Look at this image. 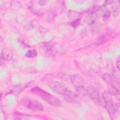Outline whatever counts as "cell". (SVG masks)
<instances>
[{"instance_id": "6da1fadb", "label": "cell", "mask_w": 120, "mask_h": 120, "mask_svg": "<svg viewBox=\"0 0 120 120\" xmlns=\"http://www.w3.org/2000/svg\"><path fill=\"white\" fill-rule=\"evenodd\" d=\"M30 92L35 95L39 97L48 104L52 106H59L60 105V101L56 97L44 90L38 86L32 88Z\"/></svg>"}, {"instance_id": "7a4b0ae2", "label": "cell", "mask_w": 120, "mask_h": 120, "mask_svg": "<svg viewBox=\"0 0 120 120\" xmlns=\"http://www.w3.org/2000/svg\"><path fill=\"white\" fill-rule=\"evenodd\" d=\"M112 96V95L109 91H104L102 95L104 107L108 112L111 118L113 119L116 111Z\"/></svg>"}, {"instance_id": "3957f363", "label": "cell", "mask_w": 120, "mask_h": 120, "mask_svg": "<svg viewBox=\"0 0 120 120\" xmlns=\"http://www.w3.org/2000/svg\"><path fill=\"white\" fill-rule=\"evenodd\" d=\"M20 104L24 107L33 111L43 110V106L38 101L30 98H24L20 101Z\"/></svg>"}, {"instance_id": "277c9868", "label": "cell", "mask_w": 120, "mask_h": 120, "mask_svg": "<svg viewBox=\"0 0 120 120\" xmlns=\"http://www.w3.org/2000/svg\"><path fill=\"white\" fill-rule=\"evenodd\" d=\"M49 86L54 92L62 96L69 90L65 84L56 80L51 81L49 82Z\"/></svg>"}, {"instance_id": "5b68a950", "label": "cell", "mask_w": 120, "mask_h": 120, "mask_svg": "<svg viewBox=\"0 0 120 120\" xmlns=\"http://www.w3.org/2000/svg\"><path fill=\"white\" fill-rule=\"evenodd\" d=\"M87 94L95 103L103 105V102L100 97L99 93L97 89L92 85H89L86 88Z\"/></svg>"}, {"instance_id": "8992f818", "label": "cell", "mask_w": 120, "mask_h": 120, "mask_svg": "<svg viewBox=\"0 0 120 120\" xmlns=\"http://www.w3.org/2000/svg\"><path fill=\"white\" fill-rule=\"evenodd\" d=\"M63 96L65 100L71 103H78L80 100L79 95L69 90Z\"/></svg>"}, {"instance_id": "52a82bcc", "label": "cell", "mask_w": 120, "mask_h": 120, "mask_svg": "<svg viewBox=\"0 0 120 120\" xmlns=\"http://www.w3.org/2000/svg\"><path fill=\"white\" fill-rule=\"evenodd\" d=\"M69 79L71 83L75 88L84 85V80L80 75L77 74H72L70 75Z\"/></svg>"}, {"instance_id": "ba28073f", "label": "cell", "mask_w": 120, "mask_h": 120, "mask_svg": "<svg viewBox=\"0 0 120 120\" xmlns=\"http://www.w3.org/2000/svg\"><path fill=\"white\" fill-rule=\"evenodd\" d=\"M13 58V53L12 51L8 47L3 48L0 53L1 60H10Z\"/></svg>"}, {"instance_id": "9c48e42d", "label": "cell", "mask_w": 120, "mask_h": 120, "mask_svg": "<svg viewBox=\"0 0 120 120\" xmlns=\"http://www.w3.org/2000/svg\"><path fill=\"white\" fill-rule=\"evenodd\" d=\"M98 18V15L96 13L92 14H89L88 15H87L84 20V21L85 23H86L88 25H91L93 24L94 23H95V22L97 20Z\"/></svg>"}, {"instance_id": "30bf717a", "label": "cell", "mask_w": 120, "mask_h": 120, "mask_svg": "<svg viewBox=\"0 0 120 120\" xmlns=\"http://www.w3.org/2000/svg\"><path fill=\"white\" fill-rule=\"evenodd\" d=\"M101 27V24L100 23H94L93 24L91 25L90 28V30L92 33L96 34L100 31Z\"/></svg>"}, {"instance_id": "8fae6325", "label": "cell", "mask_w": 120, "mask_h": 120, "mask_svg": "<svg viewBox=\"0 0 120 120\" xmlns=\"http://www.w3.org/2000/svg\"><path fill=\"white\" fill-rule=\"evenodd\" d=\"M67 17L70 20H75L79 18V16L80 15V14L79 12L75 11H69L68 13Z\"/></svg>"}, {"instance_id": "7c38bea8", "label": "cell", "mask_w": 120, "mask_h": 120, "mask_svg": "<svg viewBox=\"0 0 120 120\" xmlns=\"http://www.w3.org/2000/svg\"><path fill=\"white\" fill-rule=\"evenodd\" d=\"M111 15V12L107 8H105L102 12V17L104 21H106Z\"/></svg>"}, {"instance_id": "4fadbf2b", "label": "cell", "mask_w": 120, "mask_h": 120, "mask_svg": "<svg viewBox=\"0 0 120 120\" xmlns=\"http://www.w3.org/2000/svg\"><path fill=\"white\" fill-rule=\"evenodd\" d=\"M37 55V52L35 49L28 50L25 53V56L28 58H33Z\"/></svg>"}, {"instance_id": "5bb4252c", "label": "cell", "mask_w": 120, "mask_h": 120, "mask_svg": "<svg viewBox=\"0 0 120 120\" xmlns=\"http://www.w3.org/2000/svg\"><path fill=\"white\" fill-rule=\"evenodd\" d=\"M101 8V6L99 5H95L90 8L88 11L87 13L88 14H92L96 13L97 11H99Z\"/></svg>"}, {"instance_id": "9a60e30c", "label": "cell", "mask_w": 120, "mask_h": 120, "mask_svg": "<svg viewBox=\"0 0 120 120\" xmlns=\"http://www.w3.org/2000/svg\"><path fill=\"white\" fill-rule=\"evenodd\" d=\"M103 79L107 83L111 85L112 81V75L109 73H105L103 75Z\"/></svg>"}, {"instance_id": "2e32d148", "label": "cell", "mask_w": 120, "mask_h": 120, "mask_svg": "<svg viewBox=\"0 0 120 120\" xmlns=\"http://www.w3.org/2000/svg\"><path fill=\"white\" fill-rule=\"evenodd\" d=\"M77 93L78 95H85L87 93L86 89H85L83 86H81L75 88Z\"/></svg>"}, {"instance_id": "e0dca14e", "label": "cell", "mask_w": 120, "mask_h": 120, "mask_svg": "<svg viewBox=\"0 0 120 120\" xmlns=\"http://www.w3.org/2000/svg\"><path fill=\"white\" fill-rule=\"evenodd\" d=\"M21 91L22 88L19 86H16L11 90V93L15 96H17L20 93Z\"/></svg>"}, {"instance_id": "ac0fdd59", "label": "cell", "mask_w": 120, "mask_h": 120, "mask_svg": "<svg viewBox=\"0 0 120 120\" xmlns=\"http://www.w3.org/2000/svg\"><path fill=\"white\" fill-rule=\"evenodd\" d=\"M53 46V45L50 43H49V42L44 43V46L45 48V51L47 52L50 53V52H51Z\"/></svg>"}, {"instance_id": "d6986e66", "label": "cell", "mask_w": 120, "mask_h": 120, "mask_svg": "<svg viewBox=\"0 0 120 120\" xmlns=\"http://www.w3.org/2000/svg\"><path fill=\"white\" fill-rule=\"evenodd\" d=\"M11 6L13 8L15 9H18L21 8V3L18 1L14 0L11 2Z\"/></svg>"}, {"instance_id": "ffe728a7", "label": "cell", "mask_w": 120, "mask_h": 120, "mask_svg": "<svg viewBox=\"0 0 120 120\" xmlns=\"http://www.w3.org/2000/svg\"><path fill=\"white\" fill-rule=\"evenodd\" d=\"M29 115H26L24 113H21L20 112H15L14 113V117L15 119H22L26 116H28Z\"/></svg>"}, {"instance_id": "44dd1931", "label": "cell", "mask_w": 120, "mask_h": 120, "mask_svg": "<svg viewBox=\"0 0 120 120\" xmlns=\"http://www.w3.org/2000/svg\"><path fill=\"white\" fill-rule=\"evenodd\" d=\"M80 19L78 18L77 19H76L75 20L73 21L72 22H71L70 23V25L74 28H75L80 23Z\"/></svg>"}, {"instance_id": "7402d4cb", "label": "cell", "mask_w": 120, "mask_h": 120, "mask_svg": "<svg viewBox=\"0 0 120 120\" xmlns=\"http://www.w3.org/2000/svg\"><path fill=\"white\" fill-rule=\"evenodd\" d=\"M55 16V14L53 12L50 13L49 15H48V17H47V19L48 20V21H52L54 17Z\"/></svg>"}, {"instance_id": "603a6c76", "label": "cell", "mask_w": 120, "mask_h": 120, "mask_svg": "<svg viewBox=\"0 0 120 120\" xmlns=\"http://www.w3.org/2000/svg\"><path fill=\"white\" fill-rule=\"evenodd\" d=\"M114 1H112V0H106L104 2V4H103V6H107L108 5H110Z\"/></svg>"}, {"instance_id": "cb8c5ba5", "label": "cell", "mask_w": 120, "mask_h": 120, "mask_svg": "<svg viewBox=\"0 0 120 120\" xmlns=\"http://www.w3.org/2000/svg\"><path fill=\"white\" fill-rule=\"evenodd\" d=\"M116 67L117 68L120 70V60H119V58L118 59V60L116 62Z\"/></svg>"}, {"instance_id": "d4e9b609", "label": "cell", "mask_w": 120, "mask_h": 120, "mask_svg": "<svg viewBox=\"0 0 120 120\" xmlns=\"http://www.w3.org/2000/svg\"><path fill=\"white\" fill-rule=\"evenodd\" d=\"M38 3H39V4L40 5H44L45 3V1H44V0H40V1H38Z\"/></svg>"}]
</instances>
